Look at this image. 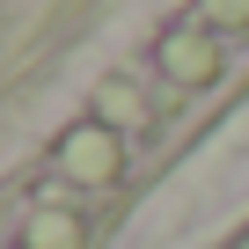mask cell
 <instances>
[{
    "label": "cell",
    "instance_id": "obj_1",
    "mask_svg": "<svg viewBox=\"0 0 249 249\" xmlns=\"http://www.w3.org/2000/svg\"><path fill=\"white\" fill-rule=\"evenodd\" d=\"M161 66H169L183 88L213 81V73H220V30H213L205 15H198L191 30H169V37H161Z\"/></svg>",
    "mask_w": 249,
    "mask_h": 249
},
{
    "label": "cell",
    "instance_id": "obj_2",
    "mask_svg": "<svg viewBox=\"0 0 249 249\" xmlns=\"http://www.w3.org/2000/svg\"><path fill=\"white\" fill-rule=\"evenodd\" d=\"M59 169H66L73 183H110V176H117V140L103 132V124H81V132L59 147Z\"/></svg>",
    "mask_w": 249,
    "mask_h": 249
},
{
    "label": "cell",
    "instance_id": "obj_3",
    "mask_svg": "<svg viewBox=\"0 0 249 249\" xmlns=\"http://www.w3.org/2000/svg\"><path fill=\"white\" fill-rule=\"evenodd\" d=\"M73 242H81V220H73V213H37L30 249H73Z\"/></svg>",
    "mask_w": 249,
    "mask_h": 249
},
{
    "label": "cell",
    "instance_id": "obj_4",
    "mask_svg": "<svg viewBox=\"0 0 249 249\" xmlns=\"http://www.w3.org/2000/svg\"><path fill=\"white\" fill-rule=\"evenodd\" d=\"M213 30H249V0H198Z\"/></svg>",
    "mask_w": 249,
    "mask_h": 249
}]
</instances>
